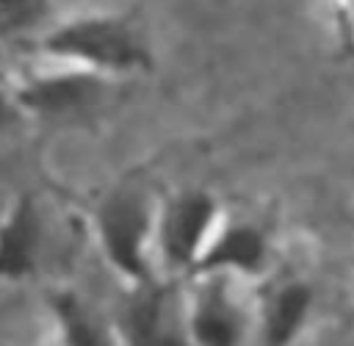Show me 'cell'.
<instances>
[{
  "mask_svg": "<svg viewBox=\"0 0 354 346\" xmlns=\"http://www.w3.org/2000/svg\"><path fill=\"white\" fill-rule=\"evenodd\" d=\"M41 53L102 78L152 69V53L141 30L116 14H83L41 36Z\"/></svg>",
  "mask_w": 354,
  "mask_h": 346,
  "instance_id": "6da1fadb",
  "label": "cell"
},
{
  "mask_svg": "<svg viewBox=\"0 0 354 346\" xmlns=\"http://www.w3.org/2000/svg\"><path fill=\"white\" fill-rule=\"evenodd\" d=\"M155 216L158 202L141 183L113 188L94 213L97 244L108 266L130 285L155 282Z\"/></svg>",
  "mask_w": 354,
  "mask_h": 346,
  "instance_id": "7a4b0ae2",
  "label": "cell"
},
{
  "mask_svg": "<svg viewBox=\"0 0 354 346\" xmlns=\"http://www.w3.org/2000/svg\"><path fill=\"white\" fill-rule=\"evenodd\" d=\"M221 224V208L202 188H183L158 202L155 216V266L169 277L188 280L202 249Z\"/></svg>",
  "mask_w": 354,
  "mask_h": 346,
  "instance_id": "3957f363",
  "label": "cell"
},
{
  "mask_svg": "<svg viewBox=\"0 0 354 346\" xmlns=\"http://www.w3.org/2000/svg\"><path fill=\"white\" fill-rule=\"evenodd\" d=\"M232 277L191 280L194 291L183 299V321L191 346H243L254 332V313L230 291Z\"/></svg>",
  "mask_w": 354,
  "mask_h": 346,
  "instance_id": "277c9868",
  "label": "cell"
},
{
  "mask_svg": "<svg viewBox=\"0 0 354 346\" xmlns=\"http://www.w3.org/2000/svg\"><path fill=\"white\" fill-rule=\"evenodd\" d=\"M119 346H191L183 321V299L174 285L149 282L130 288L113 318Z\"/></svg>",
  "mask_w": 354,
  "mask_h": 346,
  "instance_id": "5b68a950",
  "label": "cell"
},
{
  "mask_svg": "<svg viewBox=\"0 0 354 346\" xmlns=\"http://www.w3.org/2000/svg\"><path fill=\"white\" fill-rule=\"evenodd\" d=\"M44 213L33 191H19L0 216V282H25L44 257Z\"/></svg>",
  "mask_w": 354,
  "mask_h": 346,
  "instance_id": "8992f818",
  "label": "cell"
},
{
  "mask_svg": "<svg viewBox=\"0 0 354 346\" xmlns=\"http://www.w3.org/2000/svg\"><path fill=\"white\" fill-rule=\"evenodd\" d=\"M108 89V78L64 66L58 72L33 75L14 89V100L22 113H41V116H66L94 108Z\"/></svg>",
  "mask_w": 354,
  "mask_h": 346,
  "instance_id": "52a82bcc",
  "label": "cell"
},
{
  "mask_svg": "<svg viewBox=\"0 0 354 346\" xmlns=\"http://www.w3.org/2000/svg\"><path fill=\"white\" fill-rule=\"evenodd\" d=\"M268 266V235L254 221H221L202 249L188 280L257 277Z\"/></svg>",
  "mask_w": 354,
  "mask_h": 346,
  "instance_id": "ba28073f",
  "label": "cell"
},
{
  "mask_svg": "<svg viewBox=\"0 0 354 346\" xmlns=\"http://www.w3.org/2000/svg\"><path fill=\"white\" fill-rule=\"evenodd\" d=\"M315 304V291L310 282L290 277L271 282L263 293L254 313V332L260 346H296L304 335Z\"/></svg>",
  "mask_w": 354,
  "mask_h": 346,
  "instance_id": "9c48e42d",
  "label": "cell"
},
{
  "mask_svg": "<svg viewBox=\"0 0 354 346\" xmlns=\"http://www.w3.org/2000/svg\"><path fill=\"white\" fill-rule=\"evenodd\" d=\"M61 346H119L113 324H108L77 291L61 288L47 296Z\"/></svg>",
  "mask_w": 354,
  "mask_h": 346,
  "instance_id": "30bf717a",
  "label": "cell"
},
{
  "mask_svg": "<svg viewBox=\"0 0 354 346\" xmlns=\"http://www.w3.org/2000/svg\"><path fill=\"white\" fill-rule=\"evenodd\" d=\"M50 14V0H0V44L19 42L39 30Z\"/></svg>",
  "mask_w": 354,
  "mask_h": 346,
  "instance_id": "8fae6325",
  "label": "cell"
},
{
  "mask_svg": "<svg viewBox=\"0 0 354 346\" xmlns=\"http://www.w3.org/2000/svg\"><path fill=\"white\" fill-rule=\"evenodd\" d=\"M22 108L17 105V100H14V91H6L3 86H0V133H8L11 127H17L19 122H22Z\"/></svg>",
  "mask_w": 354,
  "mask_h": 346,
  "instance_id": "7c38bea8",
  "label": "cell"
},
{
  "mask_svg": "<svg viewBox=\"0 0 354 346\" xmlns=\"http://www.w3.org/2000/svg\"><path fill=\"white\" fill-rule=\"evenodd\" d=\"M0 346H14V343H0Z\"/></svg>",
  "mask_w": 354,
  "mask_h": 346,
  "instance_id": "4fadbf2b",
  "label": "cell"
}]
</instances>
